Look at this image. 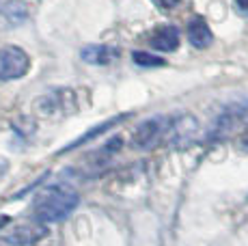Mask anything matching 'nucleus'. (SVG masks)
<instances>
[{"label":"nucleus","instance_id":"4","mask_svg":"<svg viewBox=\"0 0 248 246\" xmlns=\"http://www.w3.org/2000/svg\"><path fill=\"white\" fill-rule=\"evenodd\" d=\"M199 132V121L192 115H179L170 117L169 130H166V143L175 149H184L188 145H192V140L197 138Z\"/></svg>","mask_w":248,"mask_h":246},{"label":"nucleus","instance_id":"6","mask_svg":"<svg viewBox=\"0 0 248 246\" xmlns=\"http://www.w3.org/2000/svg\"><path fill=\"white\" fill-rule=\"evenodd\" d=\"M149 46L158 52H175L179 48V31L170 24L158 26L149 37Z\"/></svg>","mask_w":248,"mask_h":246},{"label":"nucleus","instance_id":"5","mask_svg":"<svg viewBox=\"0 0 248 246\" xmlns=\"http://www.w3.org/2000/svg\"><path fill=\"white\" fill-rule=\"evenodd\" d=\"M47 233V225L39 220H32L26 222V225H17L9 231L7 235L2 238V242L11 244V246H31L35 244L37 240H41Z\"/></svg>","mask_w":248,"mask_h":246},{"label":"nucleus","instance_id":"2","mask_svg":"<svg viewBox=\"0 0 248 246\" xmlns=\"http://www.w3.org/2000/svg\"><path fill=\"white\" fill-rule=\"evenodd\" d=\"M31 69V56L17 46L0 48V82L17 80Z\"/></svg>","mask_w":248,"mask_h":246},{"label":"nucleus","instance_id":"10","mask_svg":"<svg viewBox=\"0 0 248 246\" xmlns=\"http://www.w3.org/2000/svg\"><path fill=\"white\" fill-rule=\"evenodd\" d=\"M0 13L9 22H22L28 17V4L22 0H7V2H0Z\"/></svg>","mask_w":248,"mask_h":246},{"label":"nucleus","instance_id":"14","mask_svg":"<svg viewBox=\"0 0 248 246\" xmlns=\"http://www.w3.org/2000/svg\"><path fill=\"white\" fill-rule=\"evenodd\" d=\"M0 2H2V0H0Z\"/></svg>","mask_w":248,"mask_h":246},{"label":"nucleus","instance_id":"12","mask_svg":"<svg viewBox=\"0 0 248 246\" xmlns=\"http://www.w3.org/2000/svg\"><path fill=\"white\" fill-rule=\"evenodd\" d=\"M151 2H154L158 9H162V11H170V9L177 7L181 0H151Z\"/></svg>","mask_w":248,"mask_h":246},{"label":"nucleus","instance_id":"13","mask_svg":"<svg viewBox=\"0 0 248 246\" xmlns=\"http://www.w3.org/2000/svg\"><path fill=\"white\" fill-rule=\"evenodd\" d=\"M235 2V9L240 15H246L248 17V0H233Z\"/></svg>","mask_w":248,"mask_h":246},{"label":"nucleus","instance_id":"8","mask_svg":"<svg viewBox=\"0 0 248 246\" xmlns=\"http://www.w3.org/2000/svg\"><path fill=\"white\" fill-rule=\"evenodd\" d=\"M188 41L197 50H205V48L212 46V41H214L212 28H209V24L203 20V17H194V20H190V24H188Z\"/></svg>","mask_w":248,"mask_h":246},{"label":"nucleus","instance_id":"1","mask_svg":"<svg viewBox=\"0 0 248 246\" xmlns=\"http://www.w3.org/2000/svg\"><path fill=\"white\" fill-rule=\"evenodd\" d=\"M78 203L80 195L71 184H50V186L41 188L32 199V218L44 225L65 220L78 207Z\"/></svg>","mask_w":248,"mask_h":246},{"label":"nucleus","instance_id":"3","mask_svg":"<svg viewBox=\"0 0 248 246\" xmlns=\"http://www.w3.org/2000/svg\"><path fill=\"white\" fill-rule=\"evenodd\" d=\"M170 117H151V119H145L140 125L134 130L132 134V145L138 149H151L160 143L162 138H166V130H169Z\"/></svg>","mask_w":248,"mask_h":246},{"label":"nucleus","instance_id":"11","mask_svg":"<svg viewBox=\"0 0 248 246\" xmlns=\"http://www.w3.org/2000/svg\"><path fill=\"white\" fill-rule=\"evenodd\" d=\"M132 61H134L138 67H164L166 65V61L162 56H155L151 52H142V50L132 52Z\"/></svg>","mask_w":248,"mask_h":246},{"label":"nucleus","instance_id":"9","mask_svg":"<svg viewBox=\"0 0 248 246\" xmlns=\"http://www.w3.org/2000/svg\"><path fill=\"white\" fill-rule=\"evenodd\" d=\"M125 119V115H121V117H114V119H108V121H104V123H99V125H95V127H91V130L87 132V134H82V136H78L76 140H71V143L67 145V147H63L59 151V155L61 154H67V151L71 149H76V147H80V145H84V143H89L91 138H95V136H99V134H104L106 130H110L112 125H117L119 121H123Z\"/></svg>","mask_w":248,"mask_h":246},{"label":"nucleus","instance_id":"7","mask_svg":"<svg viewBox=\"0 0 248 246\" xmlns=\"http://www.w3.org/2000/svg\"><path fill=\"white\" fill-rule=\"evenodd\" d=\"M119 48L117 46H87L82 52H80V56H82L84 63L89 65H110L112 61L119 59Z\"/></svg>","mask_w":248,"mask_h":246}]
</instances>
